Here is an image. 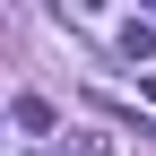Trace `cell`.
Returning <instances> with one entry per match:
<instances>
[{
  "label": "cell",
  "instance_id": "6da1fadb",
  "mask_svg": "<svg viewBox=\"0 0 156 156\" xmlns=\"http://www.w3.org/2000/svg\"><path fill=\"white\" fill-rule=\"evenodd\" d=\"M122 52H130V61H147V52H156V26H147V17H130V26H122Z\"/></svg>",
  "mask_w": 156,
  "mask_h": 156
},
{
  "label": "cell",
  "instance_id": "7a4b0ae2",
  "mask_svg": "<svg viewBox=\"0 0 156 156\" xmlns=\"http://www.w3.org/2000/svg\"><path fill=\"white\" fill-rule=\"evenodd\" d=\"M17 130H52V104L44 95H17Z\"/></svg>",
  "mask_w": 156,
  "mask_h": 156
}]
</instances>
